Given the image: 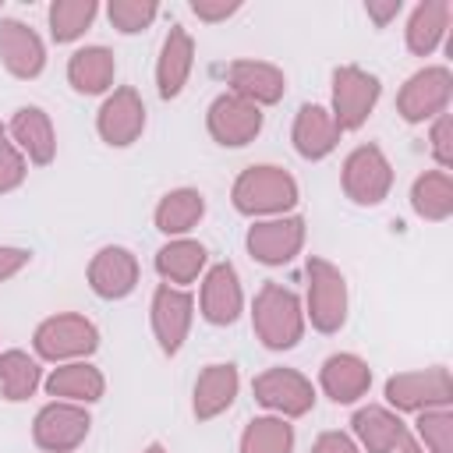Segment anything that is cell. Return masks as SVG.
Instances as JSON below:
<instances>
[{
  "label": "cell",
  "mask_w": 453,
  "mask_h": 453,
  "mask_svg": "<svg viewBox=\"0 0 453 453\" xmlns=\"http://www.w3.org/2000/svg\"><path fill=\"white\" fill-rule=\"evenodd\" d=\"M449 96H453V74H449V67H442V64L421 67L396 92V113L407 124H421V120H432V117L446 113Z\"/></svg>",
  "instance_id": "6"
},
{
  "label": "cell",
  "mask_w": 453,
  "mask_h": 453,
  "mask_svg": "<svg viewBox=\"0 0 453 453\" xmlns=\"http://www.w3.org/2000/svg\"><path fill=\"white\" fill-rule=\"evenodd\" d=\"M251 393L280 418H301L315 407V386L294 368H265L262 375H255Z\"/></svg>",
  "instance_id": "12"
},
{
  "label": "cell",
  "mask_w": 453,
  "mask_h": 453,
  "mask_svg": "<svg viewBox=\"0 0 453 453\" xmlns=\"http://www.w3.org/2000/svg\"><path fill=\"white\" fill-rule=\"evenodd\" d=\"M4 138H7V127H4V124H0V142H4Z\"/></svg>",
  "instance_id": "44"
},
{
  "label": "cell",
  "mask_w": 453,
  "mask_h": 453,
  "mask_svg": "<svg viewBox=\"0 0 453 453\" xmlns=\"http://www.w3.org/2000/svg\"><path fill=\"white\" fill-rule=\"evenodd\" d=\"M88 428H92V418H88V411H85L81 403L53 400V403H46V407L35 414V421H32V439H35V446L46 449V453H71V449H78V446L85 442Z\"/></svg>",
  "instance_id": "9"
},
{
  "label": "cell",
  "mask_w": 453,
  "mask_h": 453,
  "mask_svg": "<svg viewBox=\"0 0 453 453\" xmlns=\"http://www.w3.org/2000/svg\"><path fill=\"white\" fill-rule=\"evenodd\" d=\"M262 120H265L262 117V106H255V103H248V99H241L234 92L216 96L209 103V113H205L209 134L219 145H226V149H241V145L255 142L258 131H262Z\"/></svg>",
  "instance_id": "10"
},
{
  "label": "cell",
  "mask_w": 453,
  "mask_h": 453,
  "mask_svg": "<svg viewBox=\"0 0 453 453\" xmlns=\"http://www.w3.org/2000/svg\"><path fill=\"white\" fill-rule=\"evenodd\" d=\"M138 276H142L138 258H134L127 248H120V244L99 248V251L92 255V262H88V287H92V294L103 297V301H120V297H127V294L138 287Z\"/></svg>",
  "instance_id": "15"
},
{
  "label": "cell",
  "mask_w": 453,
  "mask_h": 453,
  "mask_svg": "<svg viewBox=\"0 0 453 453\" xmlns=\"http://www.w3.org/2000/svg\"><path fill=\"white\" fill-rule=\"evenodd\" d=\"M25 173H28V159L18 152V145L14 142H0V195H7V191H14L21 180H25Z\"/></svg>",
  "instance_id": "36"
},
{
  "label": "cell",
  "mask_w": 453,
  "mask_h": 453,
  "mask_svg": "<svg viewBox=\"0 0 453 453\" xmlns=\"http://www.w3.org/2000/svg\"><path fill=\"white\" fill-rule=\"evenodd\" d=\"M411 205L421 219L442 223L453 216V177L449 170H425L411 184Z\"/></svg>",
  "instance_id": "30"
},
{
  "label": "cell",
  "mask_w": 453,
  "mask_h": 453,
  "mask_svg": "<svg viewBox=\"0 0 453 453\" xmlns=\"http://www.w3.org/2000/svg\"><path fill=\"white\" fill-rule=\"evenodd\" d=\"M428 142H432V156H435L439 170H449L453 166V117L449 113H439L435 117Z\"/></svg>",
  "instance_id": "37"
},
{
  "label": "cell",
  "mask_w": 453,
  "mask_h": 453,
  "mask_svg": "<svg viewBox=\"0 0 453 453\" xmlns=\"http://www.w3.org/2000/svg\"><path fill=\"white\" fill-rule=\"evenodd\" d=\"M106 389V379L96 365L88 361H64L46 375V393L67 403H96Z\"/></svg>",
  "instance_id": "25"
},
{
  "label": "cell",
  "mask_w": 453,
  "mask_h": 453,
  "mask_svg": "<svg viewBox=\"0 0 453 453\" xmlns=\"http://www.w3.org/2000/svg\"><path fill=\"white\" fill-rule=\"evenodd\" d=\"M7 131H11V142L18 145V152L28 163H35V166L53 163V156H57V131H53V120H50V113L42 106H21L11 117Z\"/></svg>",
  "instance_id": "19"
},
{
  "label": "cell",
  "mask_w": 453,
  "mask_h": 453,
  "mask_svg": "<svg viewBox=\"0 0 453 453\" xmlns=\"http://www.w3.org/2000/svg\"><path fill=\"white\" fill-rule=\"evenodd\" d=\"M241 453H294V428L280 414L251 418L241 432Z\"/></svg>",
  "instance_id": "32"
},
{
  "label": "cell",
  "mask_w": 453,
  "mask_h": 453,
  "mask_svg": "<svg viewBox=\"0 0 453 453\" xmlns=\"http://www.w3.org/2000/svg\"><path fill=\"white\" fill-rule=\"evenodd\" d=\"M96 14H99V4L96 0H53L50 11H46L53 42H74V39H81L92 28Z\"/></svg>",
  "instance_id": "33"
},
{
  "label": "cell",
  "mask_w": 453,
  "mask_h": 453,
  "mask_svg": "<svg viewBox=\"0 0 453 453\" xmlns=\"http://www.w3.org/2000/svg\"><path fill=\"white\" fill-rule=\"evenodd\" d=\"M340 180H343V191H347L350 202H357V205H379L389 195V188H393V166H389L386 152L368 142V145H357L343 159Z\"/></svg>",
  "instance_id": "8"
},
{
  "label": "cell",
  "mask_w": 453,
  "mask_h": 453,
  "mask_svg": "<svg viewBox=\"0 0 453 453\" xmlns=\"http://www.w3.org/2000/svg\"><path fill=\"white\" fill-rule=\"evenodd\" d=\"M202 319L212 326H234L244 308V290L237 280V269L230 262H216L202 280Z\"/></svg>",
  "instance_id": "17"
},
{
  "label": "cell",
  "mask_w": 453,
  "mask_h": 453,
  "mask_svg": "<svg viewBox=\"0 0 453 453\" xmlns=\"http://www.w3.org/2000/svg\"><path fill=\"white\" fill-rule=\"evenodd\" d=\"M32 343H35V354L46 361H57V365L81 361L99 347V329L78 311H60L35 326Z\"/></svg>",
  "instance_id": "4"
},
{
  "label": "cell",
  "mask_w": 453,
  "mask_h": 453,
  "mask_svg": "<svg viewBox=\"0 0 453 453\" xmlns=\"http://www.w3.org/2000/svg\"><path fill=\"white\" fill-rule=\"evenodd\" d=\"M237 11H241V0H191V14L198 21H209V25L226 21Z\"/></svg>",
  "instance_id": "38"
},
{
  "label": "cell",
  "mask_w": 453,
  "mask_h": 453,
  "mask_svg": "<svg viewBox=\"0 0 453 453\" xmlns=\"http://www.w3.org/2000/svg\"><path fill=\"white\" fill-rule=\"evenodd\" d=\"M340 124L333 120V113L319 103H304L294 117V131L290 142L304 159H326L336 145H340Z\"/></svg>",
  "instance_id": "22"
},
{
  "label": "cell",
  "mask_w": 453,
  "mask_h": 453,
  "mask_svg": "<svg viewBox=\"0 0 453 453\" xmlns=\"http://www.w3.org/2000/svg\"><path fill=\"white\" fill-rule=\"evenodd\" d=\"M304 276H308L304 319H311V326L319 333H336L347 322V280H343V273L329 258L308 255Z\"/></svg>",
  "instance_id": "3"
},
{
  "label": "cell",
  "mask_w": 453,
  "mask_h": 453,
  "mask_svg": "<svg viewBox=\"0 0 453 453\" xmlns=\"http://www.w3.org/2000/svg\"><path fill=\"white\" fill-rule=\"evenodd\" d=\"M350 428H354L357 446L365 453H396L407 439V425L400 421V414L389 411V407H379V403H368V407L354 411Z\"/></svg>",
  "instance_id": "24"
},
{
  "label": "cell",
  "mask_w": 453,
  "mask_h": 453,
  "mask_svg": "<svg viewBox=\"0 0 453 453\" xmlns=\"http://www.w3.org/2000/svg\"><path fill=\"white\" fill-rule=\"evenodd\" d=\"M142 453H166V449H163V442H149Z\"/></svg>",
  "instance_id": "43"
},
{
  "label": "cell",
  "mask_w": 453,
  "mask_h": 453,
  "mask_svg": "<svg viewBox=\"0 0 453 453\" xmlns=\"http://www.w3.org/2000/svg\"><path fill=\"white\" fill-rule=\"evenodd\" d=\"M379 92H382V85L372 71H365L357 64H340L333 71V110H329L333 120L340 124V131H357L372 117Z\"/></svg>",
  "instance_id": "5"
},
{
  "label": "cell",
  "mask_w": 453,
  "mask_h": 453,
  "mask_svg": "<svg viewBox=\"0 0 453 453\" xmlns=\"http://www.w3.org/2000/svg\"><path fill=\"white\" fill-rule=\"evenodd\" d=\"M195 67V39L184 25H170L159 60H156V85L163 99H177L188 85V74Z\"/></svg>",
  "instance_id": "20"
},
{
  "label": "cell",
  "mask_w": 453,
  "mask_h": 453,
  "mask_svg": "<svg viewBox=\"0 0 453 453\" xmlns=\"http://www.w3.org/2000/svg\"><path fill=\"white\" fill-rule=\"evenodd\" d=\"M159 14V4L156 0H110L106 7V18L117 32L124 35H134V32H145Z\"/></svg>",
  "instance_id": "35"
},
{
  "label": "cell",
  "mask_w": 453,
  "mask_h": 453,
  "mask_svg": "<svg viewBox=\"0 0 453 453\" xmlns=\"http://www.w3.org/2000/svg\"><path fill=\"white\" fill-rule=\"evenodd\" d=\"M396 453H425V446H421L418 439H411V435H407V439H403V446H400Z\"/></svg>",
  "instance_id": "42"
},
{
  "label": "cell",
  "mask_w": 453,
  "mask_h": 453,
  "mask_svg": "<svg viewBox=\"0 0 453 453\" xmlns=\"http://www.w3.org/2000/svg\"><path fill=\"white\" fill-rule=\"evenodd\" d=\"M28 258H32V251H25V248H11V244H0V283H4V280H11V276H18V273L28 265Z\"/></svg>",
  "instance_id": "40"
},
{
  "label": "cell",
  "mask_w": 453,
  "mask_h": 453,
  "mask_svg": "<svg viewBox=\"0 0 453 453\" xmlns=\"http://www.w3.org/2000/svg\"><path fill=\"white\" fill-rule=\"evenodd\" d=\"M386 400L396 411H428V407H449L453 400V379L446 365H432L425 372H396L386 379Z\"/></svg>",
  "instance_id": "7"
},
{
  "label": "cell",
  "mask_w": 453,
  "mask_h": 453,
  "mask_svg": "<svg viewBox=\"0 0 453 453\" xmlns=\"http://www.w3.org/2000/svg\"><path fill=\"white\" fill-rule=\"evenodd\" d=\"M113 74H117V60H113V53L106 46H81L67 60V81L81 96L106 92L113 85Z\"/></svg>",
  "instance_id": "27"
},
{
  "label": "cell",
  "mask_w": 453,
  "mask_h": 453,
  "mask_svg": "<svg viewBox=\"0 0 453 453\" xmlns=\"http://www.w3.org/2000/svg\"><path fill=\"white\" fill-rule=\"evenodd\" d=\"M205 216V195L198 188H173L159 198L156 205V230H163L166 237H184L188 230L198 226V219Z\"/></svg>",
  "instance_id": "28"
},
{
  "label": "cell",
  "mask_w": 453,
  "mask_h": 453,
  "mask_svg": "<svg viewBox=\"0 0 453 453\" xmlns=\"http://www.w3.org/2000/svg\"><path fill=\"white\" fill-rule=\"evenodd\" d=\"M209 262V251L205 244L191 241V237H173L170 244H163L156 251V273L163 276V283L170 287H184V283H195L198 273L205 269Z\"/></svg>",
  "instance_id": "29"
},
{
  "label": "cell",
  "mask_w": 453,
  "mask_h": 453,
  "mask_svg": "<svg viewBox=\"0 0 453 453\" xmlns=\"http://www.w3.org/2000/svg\"><path fill=\"white\" fill-rule=\"evenodd\" d=\"M42 382V368L25 350H4L0 354V393L11 403L28 400Z\"/></svg>",
  "instance_id": "31"
},
{
  "label": "cell",
  "mask_w": 453,
  "mask_h": 453,
  "mask_svg": "<svg viewBox=\"0 0 453 453\" xmlns=\"http://www.w3.org/2000/svg\"><path fill=\"white\" fill-rule=\"evenodd\" d=\"M251 329L269 350H290L304 336V308L283 283H262L251 304Z\"/></svg>",
  "instance_id": "1"
},
{
  "label": "cell",
  "mask_w": 453,
  "mask_h": 453,
  "mask_svg": "<svg viewBox=\"0 0 453 453\" xmlns=\"http://www.w3.org/2000/svg\"><path fill=\"white\" fill-rule=\"evenodd\" d=\"M449 18H453V4L449 0H425L411 11L407 18V50L414 57H428L439 50L442 35L449 32Z\"/></svg>",
  "instance_id": "26"
},
{
  "label": "cell",
  "mask_w": 453,
  "mask_h": 453,
  "mask_svg": "<svg viewBox=\"0 0 453 453\" xmlns=\"http://www.w3.org/2000/svg\"><path fill=\"white\" fill-rule=\"evenodd\" d=\"M0 60H4V67L14 78L28 81V78H39L42 74V67H46V46H42L39 32L28 28L25 21L4 18L0 21Z\"/></svg>",
  "instance_id": "16"
},
{
  "label": "cell",
  "mask_w": 453,
  "mask_h": 453,
  "mask_svg": "<svg viewBox=\"0 0 453 453\" xmlns=\"http://www.w3.org/2000/svg\"><path fill=\"white\" fill-rule=\"evenodd\" d=\"M234 209L244 216H290L297 205V180L273 163H258L241 170V177L230 188Z\"/></svg>",
  "instance_id": "2"
},
{
  "label": "cell",
  "mask_w": 453,
  "mask_h": 453,
  "mask_svg": "<svg viewBox=\"0 0 453 453\" xmlns=\"http://www.w3.org/2000/svg\"><path fill=\"white\" fill-rule=\"evenodd\" d=\"M226 85L234 96L255 106H273L287 92V74L269 60H234L226 67Z\"/></svg>",
  "instance_id": "18"
},
{
  "label": "cell",
  "mask_w": 453,
  "mask_h": 453,
  "mask_svg": "<svg viewBox=\"0 0 453 453\" xmlns=\"http://www.w3.org/2000/svg\"><path fill=\"white\" fill-rule=\"evenodd\" d=\"M237 389H241V375H237V368H234L230 361L205 365V368L198 372V379H195V400H191L195 418H198V421L219 418V414L234 403Z\"/></svg>",
  "instance_id": "23"
},
{
  "label": "cell",
  "mask_w": 453,
  "mask_h": 453,
  "mask_svg": "<svg viewBox=\"0 0 453 453\" xmlns=\"http://www.w3.org/2000/svg\"><path fill=\"white\" fill-rule=\"evenodd\" d=\"M319 386L322 393L333 400V403H354L368 393L372 386V368L365 357L357 354H329L322 361V372H319Z\"/></svg>",
  "instance_id": "21"
},
{
  "label": "cell",
  "mask_w": 453,
  "mask_h": 453,
  "mask_svg": "<svg viewBox=\"0 0 453 453\" xmlns=\"http://www.w3.org/2000/svg\"><path fill=\"white\" fill-rule=\"evenodd\" d=\"M152 333H156V343L163 354H177L188 340V329H191V319H195V301L188 290L180 287H170V283H159L156 294H152Z\"/></svg>",
  "instance_id": "14"
},
{
  "label": "cell",
  "mask_w": 453,
  "mask_h": 453,
  "mask_svg": "<svg viewBox=\"0 0 453 453\" xmlns=\"http://www.w3.org/2000/svg\"><path fill=\"white\" fill-rule=\"evenodd\" d=\"M418 442L428 446V453H453V411L449 407H428L418 411Z\"/></svg>",
  "instance_id": "34"
},
{
  "label": "cell",
  "mask_w": 453,
  "mask_h": 453,
  "mask_svg": "<svg viewBox=\"0 0 453 453\" xmlns=\"http://www.w3.org/2000/svg\"><path fill=\"white\" fill-rule=\"evenodd\" d=\"M311 453H361V446L347 432H322L311 446Z\"/></svg>",
  "instance_id": "39"
},
{
  "label": "cell",
  "mask_w": 453,
  "mask_h": 453,
  "mask_svg": "<svg viewBox=\"0 0 453 453\" xmlns=\"http://www.w3.org/2000/svg\"><path fill=\"white\" fill-rule=\"evenodd\" d=\"M400 11H403V0H368V4H365V14H368L379 28H386Z\"/></svg>",
  "instance_id": "41"
},
{
  "label": "cell",
  "mask_w": 453,
  "mask_h": 453,
  "mask_svg": "<svg viewBox=\"0 0 453 453\" xmlns=\"http://www.w3.org/2000/svg\"><path fill=\"white\" fill-rule=\"evenodd\" d=\"M248 255L262 265H287L304 248V219L301 216H269L248 226Z\"/></svg>",
  "instance_id": "11"
},
{
  "label": "cell",
  "mask_w": 453,
  "mask_h": 453,
  "mask_svg": "<svg viewBox=\"0 0 453 453\" xmlns=\"http://www.w3.org/2000/svg\"><path fill=\"white\" fill-rule=\"evenodd\" d=\"M96 131L113 149H124V145L138 142L142 131H145V103H142V96L131 85L113 88L103 99L99 113H96Z\"/></svg>",
  "instance_id": "13"
}]
</instances>
